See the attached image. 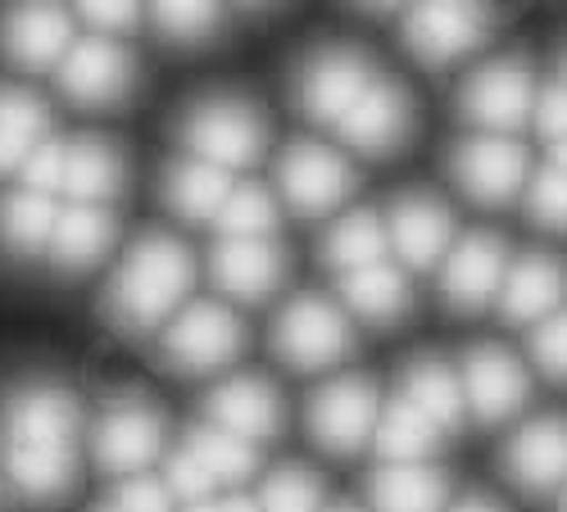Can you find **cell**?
I'll return each instance as SVG.
<instances>
[{
	"label": "cell",
	"mask_w": 567,
	"mask_h": 512,
	"mask_svg": "<svg viewBox=\"0 0 567 512\" xmlns=\"http://www.w3.org/2000/svg\"><path fill=\"white\" fill-rule=\"evenodd\" d=\"M558 512H567V485H563V499H558Z\"/></svg>",
	"instance_id": "50"
},
{
	"label": "cell",
	"mask_w": 567,
	"mask_h": 512,
	"mask_svg": "<svg viewBox=\"0 0 567 512\" xmlns=\"http://www.w3.org/2000/svg\"><path fill=\"white\" fill-rule=\"evenodd\" d=\"M277 181H281L287 205L296 213L322 218L354 191V168L332 146L296 142V146H287V155H281V164H277Z\"/></svg>",
	"instance_id": "9"
},
{
	"label": "cell",
	"mask_w": 567,
	"mask_h": 512,
	"mask_svg": "<svg viewBox=\"0 0 567 512\" xmlns=\"http://www.w3.org/2000/svg\"><path fill=\"white\" fill-rule=\"evenodd\" d=\"M91 512H127V508H118V503H105V508H91Z\"/></svg>",
	"instance_id": "49"
},
{
	"label": "cell",
	"mask_w": 567,
	"mask_h": 512,
	"mask_svg": "<svg viewBox=\"0 0 567 512\" xmlns=\"http://www.w3.org/2000/svg\"><path fill=\"white\" fill-rule=\"evenodd\" d=\"M536 77L523 60H495L477 69L458 91V114L486 136H508L536 118Z\"/></svg>",
	"instance_id": "4"
},
{
	"label": "cell",
	"mask_w": 567,
	"mask_h": 512,
	"mask_svg": "<svg viewBox=\"0 0 567 512\" xmlns=\"http://www.w3.org/2000/svg\"><path fill=\"white\" fill-rule=\"evenodd\" d=\"M372 82H377L372 64L354 51V45H322V51H313L296 73V105L313 123L341 127V118L363 101V91Z\"/></svg>",
	"instance_id": "5"
},
{
	"label": "cell",
	"mask_w": 567,
	"mask_h": 512,
	"mask_svg": "<svg viewBox=\"0 0 567 512\" xmlns=\"http://www.w3.org/2000/svg\"><path fill=\"white\" fill-rule=\"evenodd\" d=\"M532 358L549 382H567V309L545 317L532 332Z\"/></svg>",
	"instance_id": "39"
},
{
	"label": "cell",
	"mask_w": 567,
	"mask_h": 512,
	"mask_svg": "<svg viewBox=\"0 0 567 512\" xmlns=\"http://www.w3.org/2000/svg\"><path fill=\"white\" fill-rule=\"evenodd\" d=\"M527 213L549 227V231H567V168L549 164L532 177L527 186Z\"/></svg>",
	"instance_id": "38"
},
{
	"label": "cell",
	"mask_w": 567,
	"mask_h": 512,
	"mask_svg": "<svg viewBox=\"0 0 567 512\" xmlns=\"http://www.w3.org/2000/svg\"><path fill=\"white\" fill-rule=\"evenodd\" d=\"M78 14L96 28V36H110V32H132L141 10L136 6H78Z\"/></svg>",
	"instance_id": "44"
},
{
	"label": "cell",
	"mask_w": 567,
	"mask_h": 512,
	"mask_svg": "<svg viewBox=\"0 0 567 512\" xmlns=\"http://www.w3.org/2000/svg\"><path fill=\"white\" fill-rule=\"evenodd\" d=\"M504 477L523 494H549L567 485V417L545 412L504 445Z\"/></svg>",
	"instance_id": "14"
},
{
	"label": "cell",
	"mask_w": 567,
	"mask_h": 512,
	"mask_svg": "<svg viewBox=\"0 0 567 512\" xmlns=\"http://www.w3.org/2000/svg\"><path fill=\"white\" fill-rule=\"evenodd\" d=\"M368 499L377 512H441L445 477L436 468H422V462H404V468H391L386 462L382 472H372Z\"/></svg>",
	"instance_id": "27"
},
{
	"label": "cell",
	"mask_w": 567,
	"mask_h": 512,
	"mask_svg": "<svg viewBox=\"0 0 567 512\" xmlns=\"http://www.w3.org/2000/svg\"><path fill=\"white\" fill-rule=\"evenodd\" d=\"M341 291H346L350 309L363 322H377V327H386V322L409 313V282H404V272L391 268V263H372V268L346 272Z\"/></svg>",
	"instance_id": "30"
},
{
	"label": "cell",
	"mask_w": 567,
	"mask_h": 512,
	"mask_svg": "<svg viewBox=\"0 0 567 512\" xmlns=\"http://www.w3.org/2000/svg\"><path fill=\"white\" fill-rule=\"evenodd\" d=\"M60 91L78 105H114L132 91V55L110 36H86L60 64Z\"/></svg>",
	"instance_id": "16"
},
{
	"label": "cell",
	"mask_w": 567,
	"mask_h": 512,
	"mask_svg": "<svg viewBox=\"0 0 567 512\" xmlns=\"http://www.w3.org/2000/svg\"><path fill=\"white\" fill-rule=\"evenodd\" d=\"M64 168H69V146L64 142H41L32 150V159L23 164V186L32 196L64 191Z\"/></svg>",
	"instance_id": "40"
},
{
	"label": "cell",
	"mask_w": 567,
	"mask_h": 512,
	"mask_svg": "<svg viewBox=\"0 0 567 512\" xmlns=\"http://www.w3.org/2000/svg\"><path fill=\"white\" fill-rule=\"evenodd\" d=\"M218 512H264V508L250 499H227V503H218Z\"/></svg>",
	"instance_id": "46"
},
{
	"label": "cell",
	"mask_w": 567,
	"mask_h": 512,
	"mask_svg": "<svg viewBox=\"0 0 567 512\" xmlns=\"http://www.w3.org/2000/svg\"><path fill=\"white\" fill-rule=\"evenodd\" d=\"M114 241V218L105 209H91L78 205L55 222V237H51V254L60 272H86L96 263Z\"/></svg>",
	"instance_id": "29"
},
{
	"label": "cell",
	"mask_w": 567,
	"mask_h": 512,
	"mask_svg": "<svg viewBox=\"0 0 567 512\" xmlns=\"http://www.w3.org/2000/svg\"><path fill=\"white\" fill-rule=\"evenodd\" d=\"M10 477L32 503H55L78 481V445L10 440Z\"/></svg>",
	"instance_id": "24"
},
{
	"label": "cell",
	"mask_w": 567,
	"mask_h": 512,
	"mask_svg": "<svg viewBox=\"0 0 567 512\" xmlns=\"http://www.w3.org/2000/svg\"><path fill=\"white\" fill-rule=\"evenodd\" d=\"M441 427L432 422V417H422L404 395L391 399L382 408V417H377V453H382L391 468H404V462H422L427 453H436L441 445Z\"/></svg>",
	"instance_id": "28"
},
{
	"label": "cell",
	"mask_w": 567,
	"mask_h": 512,
	"mask_svg": "<svg viewBox=\"0 0 567 512\" xmlns=\"http://www.w3.org/2000/svg\"><path fill=\"white\" fill-rule=\"evenodd\" d=\"M508 276V254L504 241L491 231H472L463 237L450 254H445V272H441V291L450 300L454 313H477L491 300H499Z\"/></svg>",
	"instance_id": "12"
},
{
	"label": "cell",
	"mask_w": 567,
	"mask_h": 512,
	"mask_svg": "<svg viewBox=\"0 0 567 512\" xmlns=\"http://www.w3.org/2000/svg\"><path fill=\"white\" fill-rule=\"evenodd\" d=\"M554 164H558V168H567V142H563V146H554Z\"/></svg>",
	"instance_id": "47"
},
{
	"label": "cell",
	"mask_w": 567,
	"mask_h": 512,
	"mask_svg": "<svg viewBox=\"0 0 567 512\" xmlns=\"http://www.w3.org/2000/svg\"><path fill=\"white\" fill-rule=\"evenodd\" d=\"M377 417H382V404H377V390L368 377H341L327 382L313 399H309V436L327 449V453H354L363 449L368 436H377Z\"/></svg>",
	"instance_id": "11"
},
{
	"label": "cell",
	"mask_w": 567,
	"mask_h": 512,
	"mask_svg": "<svg viewBox=\"0 0 567 512\" xmlns=\"http://www.w3.org/2000/svg\"><path fill=\"white\" fill-rule=\"evenodd\" d=\"M354 349V332L346 313L322 300V295H300L281 309V317L272 322V354L296 367V372H322L341 363Z\"/></svg>",
	"instance_id": "3"
},
{
	"label": "cell",
	"mask_w": 567,
	"mask_h": 512,
	"mask_svg": "<svg viewBox=\"0 0 567 512\" xmlns=\"http://www.w3.org/2000/svg\"><path fill=\"white\" fill-rule=\"evenodd\" d=\"M567 263L558 254H527L517 259L504 276V291H499V313L508 322H540L563 313L567 304Z\"/></svg>",
	"instance_id": "17"
},
{
	"label": "cell",
	"mask_w": 567,
	"mask_h": 512,
	"mask_svg": "<svg viewBox=\"0 0 567 512\" xmlns=\"http://www.w3.org/2000/svg\"><path fill=\"white\" fill-rule=\"evenodd\" d=\"M118 508H127V512H173V490H168V481L141 472L118 490Z\"/></svg>",
	"instance_id": "42"
},
{
	"label": "cell",
	"mask_w": 567,
	"mask_h": 512,
	"mask_svg": "<svg viewBox=\"0 0 567 512\" xmlns=\"http://www.w3.org/2000/svg\"><path fill=\"white\" fill-rule=\"evenodd\" d=\"M214 472L205 468V462L192 453V445H182L173 458H168V490H177L182 499H192V503H209L214 494Z\"/></svg>",
	"instance_id": "41"
},
{
	"label": "cell",
	"mask_w": 567,
	"mask_h": 512,
	"mask_svg": "<svg viewBox=\"0 0 567 512\" xmlns=\"http://www.w3.org/2000/svg\"><path fill=\"white\" fill-rule=\"evenodd\" d=\"M164 453V412L146 395H118L101 412L96 458L114 477H141L146 462Z\"/></svg>",
	"instance_id": "7"
},
{
	"label": "cell",
	"mask_w": 567,
	"mask_h": 512,
	"mask_svg": "<svg viewBox=\"0 0 567 512\" xmlns=\"http://www.w3.org/2000/svg\"><path fill=\"white\" fill-rule=\"evenodd\" d=\"M151 23L159 28V36H168L177 45H200L218 32L223 10H214V6H155Z\"/></svg>",
	"instance_id": "37"
},
{
	"label": "cell",
	"mask_w": 567,
	"mask_h": 512,
	"mask_svg": "<svg viewBox=\"0 0 567 512\" xmlns=\"http://www.w3.org/2000/svg\"><path fill=\"white\" fill-rule=\"evenodd\" d=\"M491 28H495V14L482 6H417L400 19L404 45L432 69L454 64L467 51H477L491 36Z\"/></svg>",
	"instance_id": "10"
},
{
	"label": "cell",
	"mask_w": 567,
	"mask_h": 512,
	"mask_svg": "<svg viewBox=\"0 0 567 512\" xmlns=\"http://www.w3.org/2000/svg\"><path fill=\"white\" fill-rule=\"evenodd\" d=\"M264 512H322V481L309 468H281L264 481Z\"/></svg>",
	"instance_id": "36"
},
{
	"label": "cell",
	"mask_w": 567,
	"mask_h": 512,
	"mask_svg": "<svg viewBox=\"0 0 567 512\" xmlns=\"http://www.w3.org/2000/svg\"><path fill=\"white\" fill-rule=\"evenodd\" d=\"M10 436L41 445L78 440V399L55 382H23L10 399Z\"/></svg>",
	"instance_id": "20"
},
{
	"label": "cell",
	"mask_w": 567,
	"mask_h": 512,
	"mask_svg": "<svg viewBox=\"0 0 567 512\" xmlns=\"http://www.w3.org/2000/svg\"><path fill=\"white\" fill-rule=\"evenodd\" d=\"M192 453L205 462V468L214 472V481L218 485H236V481H250V472H255V449H250V440H241V436H231V431H218V427H196L192 431Z\"/></svg>",
	"instance_id": "35"
},
{
	"label": "cell",
	"mask_w": 567,
	"mask_h": 512,
	"mask_svg": "<svg viewBox=\"0 0 567 512\" xmlns=\"http://www.w3.org/2000/svg\"><path fill=\"white\" fill-rule=\"evenodd\" d=\"M55 209L45 196H32V191H19L0 205V245L10 254H37L45 241L55 237Z\"/></svg>",
	"instance_id": "33"
},
{
	"label": "cell",
	"mask_w": 567,
	"mask_h": 512,
	"mask_svg": "<svg viewBox=\"0 0 567 512\" xmlns=\"http://www.w3.org/2000/svg\"><path fill=\"white\" fill-rule=\"evenodd\" d=\"M341 142L359 155H391L409 142V132H413V101H409V91L391 77H377L368 91H363V101L341 118Z\"/></svg>",
	"instance_id": "13"
},
{
	"label": "cell",
	"mask_w": 567,
	"mask_h": 512,
	"mask_svg": "<svg viewBox=\"0 0 567 512\" xmlns=\"http://www.w3.org/2000/svg\"><path fill=\"white\" fill-rule=\"evenodd\" d=\"M69 41H73V19L51 6L10 10L0 19V51L23 69H51L55 60L69 55Z\"/></svg>",
	"instance_id": "21"
},
{
	"label": "cell",
	"mask_w": 567,
	"mask_h": 512,
	"mask_svg": "<svg viewBox=\"0 0 567 512\" xmlns=\"http://www.w3.org/2000/svg\"><path fill=\"white\" fill-rule=\"evenodd\" d=\"M536 127L549 136L554 146L567 142V86L563 82L549 86V91H540V101H536Z\"/></svg>",
	"instance_id": "43"
},
{
	"label": "cell",
	"mask_w": 567,
	"mask_h": 512,
	"mask_svg": "<svg viewBox=\"0 0 567 512\" xmlns=\"http://www.w3.org/2000/svg\"><path fill=\"white\" fill-rule=\"evenodd\" d=\"M45 136V105L19 86H0V168H23Z\"/></svg>",
	"instance_id": "32"
},
{
	"label": "cell",
	"mask_w": 567,
	"mask_h": 512,
	"mask_svg": "<svg viewBox=\"0 0 567 512\" xmlns=\"http://www.w3.org/2000/svg\"><path fill=\"white\" fill-rule=\"evenodd\" d=\"M386 245H391V227L377 218L372 209H354V213H346L332 231H327L322 259L332 268H341V272H359V268L382 263Z\"/></svg>",
	"instance_id": "31"
},
{
	"label": "cell",
	"mask_w": 567,
	"mask_h": 512,
	"mask_svg": "<svg viewBox=\"0 0 567 512\" xmlns=\"http://www.w3.org/2000/svg\"><path fill=\"white\" fill-rule=\"evenodd\" d=\"M450 177L477 205H508L527 186V150L513 136H467L450 155Z\"/></svg>",
	"instance_id": "8"
},
{
	"label": "cell",
	"mask_w": 567,
	"mask_h": 512,
	"mask_svg": "<svg viewBox=\"0 0 567 512\" xmlns=\"http://www.w3.org/2000/svg\"><path fill=\"white\" fill-rule=\"evenodd\" d=\"M563 86H567V55H563Z\"/></svg>",
	"instance_id": "51"
},
{
	"label": "cell",
	"mask_w": 567,
	"mask_h": 512,
	"mask_svg": "<svg viewBox=\"0 0 567 512\" xmlns=\"http://www.w3.org/2000/svg\"><path fill=\"white\" fill-rule=\"evenodd\" d=\"M192 282H196L192 250H186L177 237L151 231V237H141L127 250L123 268L114 272L105 309L123 332H146L182 304V295L192 291Z\"/></svg>",
	"instance_id": "1"
},
{
	"label": "cell",
	"mask_w": 567,
	"mask_h": 512,
	"mask_svg": "<svg viewBox=\"0 0 567 512\" xmlns=\"http://www.w3.org/2000/svg\"><path fill=\"white\" fill-rule=\"evenodd\" d=\"M182 142L200 164H214L227 173V168H250L264 159L268 127L255 105L236 96H209L182 114Z\"/></svg>",
	"instance_id": "2"
},
{
	"label": "cell",
	"mask_w": 567,
	"mask_h": 512,
	"mask_svg": "<svg viewBox=\"0 0 567 512\" xmlns=\"http://www.w3.org/2000/svg\"><path fill=\"white\" fill-rule=\"evenodd\" d=\"M391 241L409 268H432L454 241V213L436 196H404L391 209Z\"/></svg>",
	"instance_id": "22"
},
{
	"label": "cell",
	"mask_w": 567,
	"mask_h": 512,
	"mask_svg": "<svg viewBox=\"0 0 567 512\" xmlns=\"http://www.w3.org/2000/svg\"><path fill=\"white\" fill-rule=\"evenodd\" d=\"M404 399L432 417L441 431H458L467 417V390H463V372H454L445 358L422 354L404 367Z\"/></svg>",
	"instance_id": "23"
},
{
	"label": "cell",
	"mask_w": 567,
	"mask_h": 512,
	"mask_svg": "<svg viewBox=\"0 0 567 512\" xmlns=\"http://www.w3.org/2000/svg\"><path fill=\"white\" fill-rule=\"evenodd\" d=\"M277 227V205L264 186H231V196L218 213L223 241H268Z\"/></svg>",
	"instance_id": "34"
},
{
	"label": "cell",
	"mask_w": 567,
	"mask_h": 512,
	"mask_svg": "<svg viewBox=\"0 0 567 512\" xmlns=\"http://www.w3.org/2000/svg\"><path fill=\"white\" fill-rule=\"evenodd\" d=\"M332 512H354V508H332Z\"/></svg>",
	"instance_id": "52"
},
{
	"label": "cell",
	"mask_w": 567,
	"mask_h": 512,
	"mask_svg": "<svg viewBox=\"0 0 567 512\" xmlns=\"http://www.w3.org/2000/svg\"><path fill=\"white\" fill-rule=\"evenodd\" d=\"M214 282L231 300L264 304L287 282V254L272 241H223L214 250Z\"/></svg>",
	"instance_id": "19"
},
{
	"label": "cell",
	"mask_w": 567,
	"mask_h": 512,
	"mask_svg": "<svg viewBox=\"0 0 567 512\" xmlns=\"http://www.w3.org/2000/svg\"><path fill=\"white\" fill-rule=\"evenodd\" d=\"M209 427L231 431L241 440H272L281 431V399L264 377H231L209 399Z\"/></svg>",
	"instance_id": "18"
},
{
	"label": "cell",
	"mask_w": 567,
	"mask_h": 512,
	"mask_svg": "<svg viewBox=\"0 0 567 512\" xmlns=\"http://www.w3.org/2000/svg\"><path fill=\"white\" fill-rule=\"evenodd\" d=\"M450 512H504L495 499H486V494H467V499H458Z\"/></svg>",
	"instance_id": "45"
},
{
	"label": "cell",
	"mask_w": 567,
	"mask_h": 512,
	"mask_svg": "<svg viewBox=\"0 0 567 512\" xmlns=\"http://www.w3.org/2000/svg\"><path fill=\"white\" fill-rule=\"evenodd\" d=\"M123 155L96 136H82V142H69V168H64V191L78 205L101 209L105 200H114L123 191Z\"/></svg>",
	"instance_id": "26"
},
{
	"label": "cell",
	"mask_w": 567,
	"mask_h": 512,
	"mask_svg": "<svg viewBox=\"0 0 567 512\" xmlns=\"http://www.w3.org/2000/svg\"><path fill=\"white\" fill-rule=\"evenodd\" d=\"M186 512H218V503H192Z\"/></svg>",
	"instance_id": "48"
},
{
	"label": "cell",
	"mask_w": 567,
	"mask_h": 512,
	"mask_svg": "<svg viewBox=\"0 0 567 512\" xmlns=\"http://www.w3.org/2000/svg\"><path fill=\"white\" fill-rule=\"evenodd\" d=\"M159 349L182 372H214V367H227L236 354L246 349V327L231 309H223L214 300H200V304L182 309L168 322Z\"/></svg>",
	"instance_id": "6"
},
{
	"label": "cell",
	"mask_w": 567,
	"mask_h": 512,
	"mask_svg": "<svg viewBox=\"0 0 567 512\" xmlns=\"http://www.w3.org/2000/svg\"><path fill=\"white\" fill-rule=\"evenodd\" d=\"M227 196H231L227 173L214 168V164L177 159V164H168V173H164V200H168V209H173L177 218H186V222H218Z\"/></svg>",
	"instance_id": "25"
},
{
	"label": "cell",
	"mask_w": 567,
	"mask_h": 512,
	"mask_svg": "<svg viewBox=\"0 0 567 512\" xmlns=\"http://www.w3.org/2000/svg\"><path fill=\"white\" fill-rule=\"evenodd\" d=\"M463 390H467V408L477 412L482 427H495L504 417H513L532 395V377L527 367L517 363L508 349L499 345H477L463 358Z\"/></svg>",
	"instance_id": "15"
}]
</instances>
